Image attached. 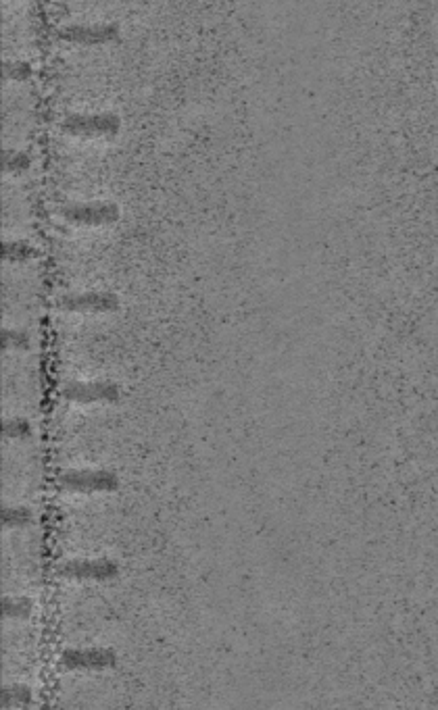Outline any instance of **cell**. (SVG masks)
<instances>
[{
  "label": "cell",
  "mask_w": 438,
  "mask_h": 710,
  "mask_svg": "<svg viewBox=\"0 0 438 710\" xmlns=\"http://www.w3.org/2000/svg\"><path fill=\"white\" fill-rule=\"evenodd\" d=\"M30 346V338L17 332V329H7L3 332V348H28Z\"/></svg>",
  "instance_id": "obj_10"
},
{
  "label": "cell",
  "mask_w": 438,
  "mask_h": 710,
  "mask_svg": "<svg viewBox=\"0 0 438 710\" xmlns=\"http://www.w3.org/2000/svg\"><path fill=\"white\" fill-rule=\"evenodd\" d=\"M32 702V692L26 686H11L3 690V706H28Z\"/></svg>",
  "instance_id": "obj_7"
},
{
  "label": "cell",
  "mask_w": 438,
  "mask_h": 710,
  "mask_svg": "<svg viewBox=\"0 0 438 710\" xmlns=\"http://www.w3.org/2000/svg\"><path fill=\"white\" fill-rule=\"evenodd\" d=\"M3 434L7 438H28L32 434V427L26 419H9L3 423Z\"/></svg>",
  "instance_id": "obj_8"
},
{
  "label": "cell",
  "mask_w": 438,
  "mask_h": 710,
  "mask_svg": "<svg viewBox=\"0 0 438 710\" xmlns=\"http://www.w3.org/2000/svg\"><path fill=\"white\" fill-rule=\"evenodd\" d=\"M61 577L67 579H94V581H107L119 575V565L113 561H73L65 563L59 569Z\"/></svg>",
  "instance_id": "obj_4"
},
{
  "label": "cell",
  "mask_w": 438,
  "mask_h": 710,
  "mask_svg": "<svg viewBox=\"0 0 438 710\" xmlns=\"http://www.w3.org/2000/svg\"><path fill=\"white\" fill-rule=\"evenodd\" d=\"M5 257L9 261H26V259L34 257V250L28 248V246H23V244L21 246L19 244H11V246L5 248Z\"/></svg>",
  "instance_id": "obj_11"
},
{
  "label": "cell",
  "mask_w": 438,
  "mask_h": 710,
  "mask_svg": "<svg viewBox=\"0 0 438 710\" xmlns=\"http://www.w3.org/2000/svg\"><path fill=\"white\" fill-rule=\"evenodd\" d=\"M59 307L69 313H113L119 309V300L113 294H80L65 296Z\"/></svg>",
  "instance_id": "obj_3"
},
{
  "label": "cell",
  "mask_w": 438,
  "mask_h": 710,
  "mask_svg": "<svg viewBox=\"0 0 438 710\" xmlns=\"http://www.w3.org/2000/svg\"><path fill=\"white\" fill-rule=\"evenodd\" d=\"M119 388L107 382H90V384H67L63 388V396L73 402H115L119 400Z\"/></svg>",
  "instance_id": "obj_5"
},
{
  "label": "cell",
  "mask_w": 438,
  "mask_h": 710,
  "mask_svg": "<svg viewBox=\"0 0 438 710\" xmlns=\"http://www.w3.org/2000/svg\"><path fill=\"white\" fill-rule=\"evenodd\" d=\"M59 486L71 492H115L119 477L111 471H67L59 477Z\"/></svg>",
  "instance_id": "obj_1"
},
{
  "label": "cell",
  "mask_w": 438,
  "mask_h": 710,
  "mask_svg": "<svg viewBox=\"0 0 438 710\" xmlns=\"http://www.w3.org/2000/svg\"><path fill=\"white\" fill-rule=\"evenodd\" d=\"M117 656L105 648L90 650H67L61 656V665L65 669H109L115 667Z\"/></svg>",
  "instance_id": "obj_2"
},
{
  "label": "cell",
  "mask_w": 438,
  "mask_h": 710,
  "mask_svg": "<svg viewBox=\"0 0 438 710\" xmlns=\"http://www.w3.org/2000/svg\"><path fill=\"white\" fill-rule=\"evenodd\" d=\"M34 611V606L28 598H5L3 600V615L9 619H28Z\"/></svg>",
  "instance_id": "obj_6"
},
{
  "label": "cell",
  "mask_w": 438,
  "mask_h": 710,
  "mask_svg": "<svg viewBox=\"0 0 438 710\" xmlns=\"http://www.w3.org/2000/svg\"><path fill=\"white\" fill-rule=\"evenodd\" d=\"M32 521V513L28 509H5L3 511V525L7 527H21Z\"/></svg>",
  "instance_id": "obj_9"
}]
</instances>
